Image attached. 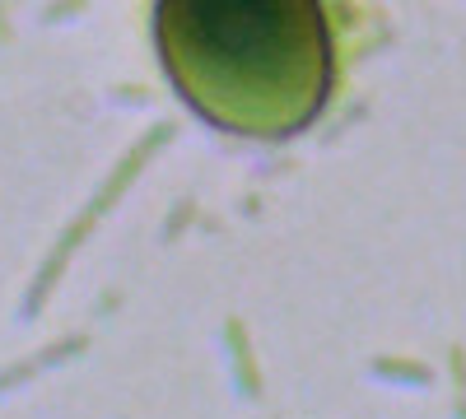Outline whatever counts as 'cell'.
I'll use <instances>...</instances> for the list:
<instances>
[{
    "label": "cell",
    "instance_id": "1",
    "mask_svg": "<svg viewBox=\"0 0 466 419\" xmlns=\"http://www.w3.org/2000/svg\"><path fill=\"white\" fill-rule=\"evenodd\" d=\"M154 43L173 89L233 135L280 140L331 98L322 0H154Z\"/></svg>",
    "mask_w": 466,
    "mask_h": 419
}]
</instances>
